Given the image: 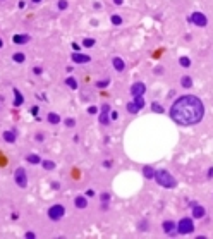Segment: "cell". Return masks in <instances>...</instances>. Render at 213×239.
Here are the masks:
<instances>
[{
	"instance_id": "obj_32",
	"label": "cell",
	"mask_w": 213,
	"mask_h": 239,
	"mask_svg": "<svg viewBox=\"0 0 213 239\" xmlns=\"http://www.w3.org/2000/svg\"><path fill=\"white\" fill-rule=\"evenodd\" d=\"M108 83H110L108 79H106V81H98V83H96V86H98V88H106V86H108Z\"/></svg>"
},
{
	"instance_id": "obj_25",
	"label": "cell",
	"mask_w": 213,
	"mask_h": 239,
	"mask_svg": "<svg viewBox=\"0 0 213 239\" xmlns=\"http://www.w3.org/2000/svg\"><path fill=\"white\" fill-rule=\"evenodd\" d=\"M179 64H181L182 67H189V65H191V58L189 57H181L179 58Z\"/></svg>"
},
{
	"instance_id": "obj_39",
	"label": "cell",
	"mask_w": 213,
	"mask_h": 239,
	"mask_svg": "<svg viewBox=\"0 0 213 239\" xmlns=\"http://www.w3.org/2000/svg\"><path fill=\"white\" fill-rule=\"evenodd\" d=\"M86 196H95V191H93V189H88V191H86Z\"/></svg>"
},
{
	"instance_id": "obj_40",
	"label": "cell",
	"mask_w": 213,
	"mask_h": 239,
	"mask_svg": "<svg viewBox=\"0 0 213 239\" xmlns=\"http://www.w3.org/2000/svg\"><path fill=\"white\" fill-rule=\"evenodd\" d=\"M33 72H34V74H41V69H40V67H34V69H33Z\"/></svg>"
},
{
	"instance_id": "obj_9",
	"label": "cell",
	"mask_w": 213,
	"mask_h": 239,
	"mask_svg": "<svg viewBox=\"0 0 213 239\" xmlns=\"http://www.w3.org/2000/svg\"><path fill=\"white\" fill-rule=\"evenodd\" d=\"M72 62H76V64H88V62H91V57L84 55V53H74L72 55Z\"/></svg>"
},
{
	"instance_id": "obj_8",
	"label": "cell",
	"mask_w": 213,
	"mask_h": 239,
	"mask_svg": "<svg viewBox=\"0 0 213 239\" xmlns=\"http://www.w3.org/2000/svg\"><path fill=\"white\" fill-rule=\"evenodd\" d=\"M144 91H146V85L144 83H134L131 86V95L133 96H141V95H144Z\"/></svg>"
},
{
	"instance_id": "obj_10",
	"label": "cell",
	"mask_w": 213,
	"mask_h": 239,
	"mask_svg": "<svg viewBox=\"0 0 213 239\" xmlns=\"http://www.w3.org/2000/svg\"><path fill=\"white\" fill-rule=\"evenodd\" d=\"M205 213H206V210H205V207H201V205H192V217L194 218H203L205 217Z\"/></svg>"
},
{
	"instance_id": "obj_24",
	"label": "cell",
	"mask_w": 213,
	"mask_h": 239,
	"mask_svg": "<svg viewBox=\"0 0 213 239\" xmlns=\"http://www.w3.org/2000/svg\"><path fill=\"white\" fill-rule=\"evenodd\" d=\"M151 110L156 112V114H162V112H163V107L160 105L158 101H153V103H151Z\"/></svg>"
},
{
	"instance_id": "obj_42",
	"label": "cell",
	"mask_w": 213,
	"mask_h": 239,
	"mask_svg": "<svg viewBox=\"0 0 213 239\" xmlns=\"http://www.w3.org/2000/svg\"><path fill=\"white\" fill-rule=\"evenodd\" d=\"M31 2H34V4H40V2H41V0H31Z\"/></svg>"
},
{
	"instance_id": "obj_27",
	"label": "cell",
	"mask_w": 213,
	"mask_h": 239,
	"mask_svg": "<svg viewBox=\"0 0 213 239\" xmlns=\"http://www.w3.org/2000/svg\"><path fill=\"white\" fill-rule=\"evenodd\" d=\"M110 21H112V24L119 26V24H122V17H120V16H117V14H113V16L110 17Z\"/></svg>"
},
{
	"instance_id": "obj_34",
	"label": "cell",
	"mask_w": 213,
	"mask_h": 239,
	"mask_svg": "<svg viewBox=\"0 0 213 239\" xmlns=\"http://www.w3.org/2000/svg\"><path fill=\"white\" fill-rule=\"evenodd\" d=\"M88 114H91V115H95V114H98V108H96L95 105H93V107H90V108H88Z\"/></svg>"
},
{
	"instance_id": "obj_35",
	"label": "cell",
	"mask_w": 213,
	"mask_h": 239,
	"mask_svg": "<svg viewBox=\"0 0 213 239\" xmlns=\"http://www.w3.org/2000/svg\"><path fill=\"white\" fill-rule=\"evenodd\" d=\"M24 237H28V239H34L36 236H34V232H31V231H28V232L24 234Z\"/></svg>"
},
{
	"instance_id": "obj_23",
	"label": "cell",
	"mask_w": 213,
	"mask_h": 239,
	"mask_svg": "<svg viewBox=\"0 0 213 239\" xmlns=\"http://www.w3.org/2000/svg\"><path fill=\"white\" fill-rule=\"evenodd\" d=\"M65 85L69 86L70 90H76V88H77V81H76L74 78H67V79H65Z\"/></svg>"
},
{
	"instance_id": "obj_4",
	"label": "cell",
	"mask_w": 213,
	"mask_h": 239,
	"mask_svg": "<svg viewBox=\"0 0 213 239\" xmlns=\"http://www.w3.org/2000/svg\"><path fill=\"white\" fill-rule=\"evenodd\" d=\"M187 21L192 22V24H196V26H199V28H205L208 24V19L203 12H192L191 16L187 17Z\"/></svg>"
},
{
	"instance_id": "obj_21",
	"label": "cell",
	"mask_w": 213,
	"mask_h": 239,
	"mask_svg": "<svg viewBox=\"0 0 213 239\" xmlns=\"http://www.w3.org/2000/svg\"><path fill=\"white\" fill-rule=\"evenodd\" d=\"M26 160L29 162V164H41V158H40L38 155H28Z\"/></svg>"
},
{
	"instance_id": "obj_20",
	"label": "cell",
	"mask_w": 213,
	"mask_h": 239,
	"mask_svg": "<svg viewBox=\"0 0 213 239\" xmlns=\"http://www.w3.org/2000/svg\"><path fill=\"white\" fill-rule=\"evenodd\" d=\"M181 85L184 86V88H191L192 86V79L189 78V76H184V78L181 79Z\"/></svg>"
},
{
	"instance_id": "obj_18",
	"label": "cell",
	"mask_w": 213,
	"mask_h": 239,
	"mask_svg": "<svg viewBox=\"0 0 213 239\" xmlns=\"http://www.w3.org/2000/svg\"><path fill=\"white\" fill-rule=\"evenodd\" d=\"M47 119H48V122H50V124H59V122H60L59 114H55V112H50Z\"/></svg>"
},
{
	"instance_id": "obj_17",
	"label": "cell",
	"mask_w": 213,
	"mask_h": 239,
	"mask_svg": "<svg viewBox=\"0 0 213 239\" xmlns=\"http://www.w3.org/2000/svg\"><path fill=\"white\" fill-rule=\"evenodd\" d=\"M2 136H4V141H7V143H14V141H16V134L12 133V131H5Z\"/></svg>"
},
{
	"instance_id": "obj_16",
	"label": "cell",
	"mask_w": 213,
	"mask_h": 239,
	"mask_svg": "<svg viewBox=\"0 0 213 239\" xmlns=\"http://www.w3.org/2000/svg\"><path fill=\"white\" fill-rule=\"evenodd\" d=\"M143 175L144 177H148V179H153L155 177V169L153 167H149V165H146V167L143 169Z\"/></svg>"
},
{
	"instance_id": "obj_12",
	"label": "cell",
	"mask_w": 213,
	"mask_h": 239,
	"mask_svg": "<svg viewBox=\"0 0 213 239\" xmlns=\"http://www.w3.org/2000/svg\"><path fill=\"white\" fill-rule=\"evenodd\" d=\"M112 64H113V69L119 71V72H122V71L126 69V64H124V60H122L120 57H113Z\"/></svg>"
},
{
	"instance_id": "obj_38",
	"label": "cell",
	"mask_w": 213,
	"mask_h": 239,
	"mask_svg": "<svg viewBox=\"0 0 213 239\" xmlns=\"http://www.w3.org/2000/svg\"><path fill=\"white\" fill-rule=\"evenodd\" d=\"M110 165H112L110 160H105V162H103V167H106V169H110Z\"/></svg>"
},
{
	"instance_id": "obj_37",
	"label": "cell",
	"mask_w": 213,
	"mask_h": 239,
	"mask_svg": "<svg viewBox=\"0 0 213 239\" xmlns=\"http://www.w3.org/2000/svg\"><path fill=\"white\" fill-rule=\"evenodd\" d=\"M208 179H213V167H210V169H208Z\"/></svg>"
},
{
	"instance_id": "obj_22",
	"label": "cell",
	"mask_w": 213,
	"mask_h": 239,
	"mask_svg": "<svg viewBox=\"0 0 213 239\" xmlns=\"http://www.w3.org/2000/svg\"><path fill=\"white\" fill-rule=\"evenodd\" d=\"M134 105L138 107L139 110L143 108V107H144V100H143V95H141V96H134Z\"/></svg>"
},
{
	"instance_id": "obj_15",
	"label": "cell",
	"mask_w": 213,
	"mask_h": 239,
	"mask_svg": "<svg viewBox=\"0 0 213 239\" xmlns=\"http://www.w3.org/2000/svg\"><path fill=\"white\" fill-rule=\"evenodd\" d=\"M163 231H165L167 234H170L172 231H175V222H172V220H167V222H163Z\"/></svg>"
},
{
	"instance_id": "obj_11",
	"label": "cell",
	"mask_w": 213,
	"mask_h": 239,
	"mask_svg": "<svg viewBox=\"0 0 213 239\" xmlns=\"http://www.w3.org/2000/svg\"><path fill=\"white\" fill-rule=\"evenodd\" d=\"M29 40H31L29 35H14V38H12V41L16 43V45H26Z\"/></svg>"
},
{
	"instance_id": "obj_7",
	"label": "cell",
	"mask_w": 213,
	"mask_h": 239,
	"mask_svg": "<svg viewBox=\"0 0 213 239\" xmlns=\"http://www.w3.org/2000/svg\"><path fill=\"white\" fill-rule=\"evenodd\" d=\"M108 112H110V105H108V103H103V105H101V114H100V124H103V126H106V124L110 122Z\"/></svg>"
},
{
	"instance_id": "obj_14",
	"label": "cell",
	"mask_w": 213,
	"mask_h": 239,
	"mask_svg": "<svg viewBox=\"0 0 213 239\" xmlns=\"http://www.w3.org/2000/svg\"><path fill=\"white\" fill-rule=\"evenodd\" d=\"M74 205H76L77 208H81V210H83V208L88 207V201H86V198H84V196H77V198L74 200Z\"/></svg>"
},
{
	"instance_id": "obj_33",
	"label": "cell",
	"mask_w": 213,
	"mask_h": 239,
	"mask_svg": "<svg viewBox=\"0 0 213 239\" xmlns=\"http://www.w3.org/2000/svg\"><path fill=\"white\" fill-rule=\"evenodd\" d=\"M148 229V222L146 220H141V224H139V231H146Z\"/></svg>"
},
{
	"instance_id": "obj_41",
	"label": "cell",
	"mask_w": 213,
	"mask_h": 239,
	"mask_svg": "<svg viewBox=\"0 0 213 239\" xmlns=\"http://www.w3.org/2000/svg\"><path fill=\"white\" fill-rule=\"evenodd\" d=\"M122 2H124V0H113V4H115V5H122Z\"/></svg>"
},
{
	"instance_id": "obj_19",
	"label": "cell",
	"mask_w": 213,
	"mask_h": 239,
	"mask_svg": "<svg viewBox=\"0 0 213 239\" xmlns=\"http://www.w3.org/2000/svg\"><path fill=\"white\" fill-rule=\"evenodd\" d=\"M14 62H17V64H21V62H24L26 60V55L24 53H21V52H17V53H14Z\"/></svg>"
},
{
	"instance_id": "obj_13",
	"label": "cell",
	"mask_w": 213,
	"mask_h": 239,
	"mask_svg": "<svg viewBox=\"0 0 213 239\" xmlns=\"http://www.w3.org/2000/svg\"><path fill=\"white\" fill-rule=\"evenodd\" d=\"M14 96H16V98H14V105L16 107H19V105H22V101H24V96L21 95V91L17 90V88H14Z\"/></svg>"
},
{
	"instance_id": "obj_3",
	"label": "cell",
	"mask_w": 213,
	"mask_h": 239,
	"mask_svg": "<svg viewBox=\"0 0 213 239\" xmlns=\"http://www.w3.org/2000/svg\"><path fill=\"white\" fill-rule=\"evenodd\" d=\"M192 231H194V224H192L191 218L184 217L181 222L177 224V232L179 234H191Z\"/></svg>"
},
{
	"instance_id": "obj_28",
	"label": "cell",
	"mask_w": 213,
	"mask_h": 239,
	"mask_svg": "<svg viewBox=\"0 0 213 239\" xmlns=\"http://www.w3.org/2000/svg\"><path fill=\"white\" fill-rule=\"evenodd\" d=\"M95 43H96V41L93 40V38H84V40H83V45H84L86 48H91Z\"/></svg>"
},
{
	"instance_id": "obj_5",
	"label": "cell",
	"mask_w": 213,
	"mask_h": 239,
	"mask_svg": "<svg viewBox=\"0 0 213 239\" xmlns=\"http://www.w3.org/2000/svg\"><path fill=\"white\" fill-rule=\"evenodd\" d=\"M64 213H65V208L62 205H53V207L48 208V217L52 220H60L64 217Z\"/></svg>"
},
{
	"instance_id": "obj_36",
	"label": "cell",
	"mask_w": 213,
	"mask_h": 239,
	"mask_svg": "<svg viewBox=\"0 0 213 239\" xmlns=\"http://www.w3.org/2000/svg\"><path fill=\"white\" fill-rule=\"evenodd\" d=\"M110 200V194L108 193H101V201H108Z\"/></svg>"
},
{
	"instance_id": "obj_26",
	"label": "cell",
	"mask_w": 213,
	"mask_h": 239,
	"mask_svg": "<svg viewBox=\"0 0 213 239\" xmlns=\"http://www.w3.org/2000/svg\"><path fill=\"white\" fill-rule=\"evenodd\" d=\"M43 164V169H47V170H53L55 169V164H53L52 160H45V162H41Z\"/></svg>"
},
{
	"instance_id": "obj_1",
	"label": "cell",
	"mask_w": 213,
	"mask_h": 239,
	"mask_svg": "<svg viewBox=\"0 0 213 239\" xmlns=\"http://www.w3.org/2000/svg\"><path fill=\"white\" fill-rule=\"evenodd\" d=\"M205 115V105L203 101L194 95H184L177 98L170 107V117L172 121L179 126H194L203 119Z\"/></svg>"
},
{
	"instance_id": "obj_30",
	"label": "cell",
	"mask_w": 213,
	"mask_h": 239,
	"mask_svg": "<svg viewBox=\"0 0 213 239\" xmlns=\"http://www.w3.org/2000/svg\"><path fill=\"white\" fill-rule=\"evenodd\" d=\"M57 5H59L60 11H64V9H67V7H69V2H67V0H59V4H57Z\"/></svg>"
},
{
	"instance_id": "obj_31",
	"label": "cell",
	"mask_w": 213,
	"mask_h": 239,
	"mask_svg": "<svg viewBox=\"0 0 213 239\" xmlns=\"http://www.w3.org/2000/svg\"><path fill=\"white\" fill-rule=\"evenodd\" d=\"M65 126H67V128H74L76 121H74V119H65Z\"/></svg>"
},
{
	"instance_id": "obj_6",
	"label": "cell",
	"mask_w": 213,
	"mask_h": 239,
	"mask_svg": "<svg viewBox=\"0 0 213 239\" xmlns=\"http://www.w3.org/2000/svg\"><path fill=\"white\" fill-rule=\"evenodd\" d=\"M14 181H16V184L19 188H26L28 186V175H26V170L22 169V167H19V169L16 170V174H14Z\"/></svg>"
},
{
	"instance_id": "obj_29",
	"label": "cell",
	"mask_w": 213,
	"mask_h": 239,
	"mask_svg": "<svg viewBox=\"0 0 213 239\" xmlns=\"http://www.w3.org/2000/svg\"><path fill=\"white\" fill-rule=\"evenodd\" d=\"M127 112L129 114H136V112H139V108L134 105V101H131V103H127Z\"/></svg>"
},
{
	"instance_id": "obj_43",
	"label": "cell",
	"mask_w": 213,
	"mask_h": 239,
	"mask_svg": "<svg viewBox=\"0 0 213 239\" xmlns=\"http://www.w3.org/2000/svg\"><path fill=\"white\" fill-rule=\"evenodd\" d=\"M2 47H4V41H2V40H0V48H2Z\"/></svg>"
},
{
	"instance_id": "obj_2",
	"label": "cell",
	"mask_w": 213,
	"mask_h": 239,
	"mask_svg": "<svg viewBox=\"0 0 213 239\" xmlns=\"http://www.w3.org/2000/svg\"><path fill=\"white\" fill-rule=\"evenodd\" d=\"M155 181L158 182L160 186H163V188H169V189H172V188H175L177 186V181H175V177L169 172V170H165V169H160V170H155V177H153Z\"/></svg>"
}]
</instances>
